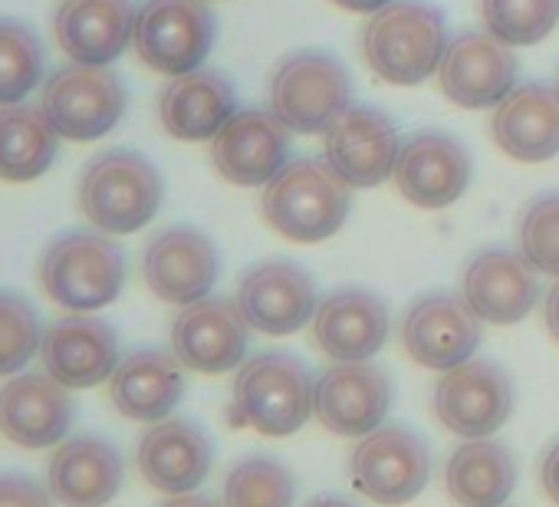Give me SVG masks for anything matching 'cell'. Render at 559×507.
Segmentation results:
<instances>
[{
	"label": "cell",
	"mask_w": 559,
	"mask_h": 507,
	"mask_svg": "<svg viewBox=\"0 0 559 507\" xmlns=\"http://www.w3.org/2000/svg\"><path fill=\"white\" fill-rule=\"evenodd\" d=\"M349 185L326 158H294L280 168L260 198L266 224L297 244L333 237L349 217Z\"/></svg>",
	"instance_id": "obj_1"
},
{
	"label": "cell",
	"mask_w": 559,
	"mask_h": 507,
	"mask_svg": "<svg viewBox=\"0 0 559 507\" xmlns=\"http://www.w3.org/2000/svg\"><path fill=\"white\" fill-rule=\"evenodd\" d=\"M126 284V254L103 231H67L53 237L40 258L44 294L70 314L109 307Z\"/></svg>",
	"instance_id": "obj_2"
},
{
	"label": "cell",
	"mask_w": 559,
	"mask_h": 507,
	"mask_svg": "<svg viewBox=\"0 0 559 507\" xmlns=\"http://www.w3.org/2000/svg\"><path fill=\"white\" fill-rule=\"evenodd\" d=\"M448 50V24L425 0H392L362 31L369 67L395 86H418L438 73Z\"/></svg>",
	"instance_id": "obj_3"
},
{
	"label": "cell",
	"mask_w": 559,
	"mask_h": 507,
	"mask_svg": "<svg viewBox=\"0 0 559 507\" xmlns=\"http://www.w3.org/2000/svg\"><path fill=\"white\" fill-rule=\"evenodd\" d=\"M317 379L310 366L290 353H263L240 366L234 379V422L266 438H284L313 415Z\"/></svg>",
	"instance_id": "obj_4"
},
{
	"label": "cell",
	"mask_w": 559,
	"mask_h": 507,
	"mask_svg": "<svg viewBox=\"0 0 559 507\" xmlns=\"http://www.w3.org/2000/svg\"><path fill=\"white\" fill-rule=\"evenodd\" d=\"M162 175L135 149H109L80 175V208L103 234H135L162 208Z\"/></svg>",
	"instance_id": "obj_5"
},
{
	"label": "cell",
	"mask_w": 559,
	"mask_h": 507,
	"mask_svg": "<svg viewBox=\"0 0 559 507\" xmlns=\"http://www.w3.org/2000/svg\"><path fill=\"white\" fill-rule=\"evenodd\" d=\"M353 106L346 67L323 50H297L270 76V113L290 132L320 135Z\"/></svg>",
	"instance_id": "obj_6"
},
{
	"label": "cell",
	"mask_w": 559,
	"mask_h": 507,
	"mask_svg": "<svg viewBox=\"0 0 559 507\" xmlns=\"http://www.w3.org/2000/svg\"><path fill=\"white\" fill-rule=\"evenodd\" d=\"M126 83L109 67L67 63L53 70L40 90L37 109L70 142H96L109 135L126 116Z\"/></svg>",
	"instance_id": "obj_7"
},
{
	"label": "cell",
	"mask_w": 559,
	"mask_h": 507,
	"mask_svg": "<svg viewBox=\"0 0 559 507\" xmlns=\"http://www.w3.org/2000/svg\"><path fill=\"white\" fill-rule=\"evenodd\" d=\"M214 34L217 24L204 0H142L135 8L132 47L148 70L185 76L204 63Z\"/></svg>",
	"instance_id": "obj_8"
},
{
	"label": "cell",
	"mask_w": 559,
	"mask_h": 507,
	"mask_svg": "<svg viewBox=\"0 0 559 507\" xmlns=\"http://www.w3.org/2000/svg\"><path fill=\"white\" fill-rule=\"evenodd\" d=\"M349 477L353 487L372 504H408L425 491L431 477L428 445L402 425H379L356 445Z\"/></svg>",
	"instance_id": "obj_9"
},
{
	"label": "cell",
	"mask_w": 559,
	"mask_h": 507,
	"mask_svg": "<svg viewBox=\"0 0 559 507\" xmlns=\"http://www.w3.org/2000/svg\"><path fill=\"white\" fill-rule=\"evenodd\" d=\"M221 258L214 240L188 224L158 231L142 254V278L148 291L175 307L204 300L217 284Z\"/></svg>",
	"instance_id": "obj_10"
},
{
	"label": "cell",
	"mask_w": 559,
	"mask_h": 507,
	"mask_svg": "<svg viewBox=\"0 0 559 507\" xmlns=\"http://www.w3.org/2000/svg\"><path fill=\"white\" fill-rule=\"evenodd\" d=\"M435 412L441 425L461 438H490L513 412L510 376L487 359H467L448 369L435 386Z\"/></svg>",
	"instance_id": "obj_11"
},
{
	"label": "cell",
	"mask_w": 559,
	"mask_h": 507,
	"mask_svg": "<svg viewBox=\"0 0 559 507\" xmlns=\"http://www.w3.org/2000/svg\"><path fill=\"white\" fill-rule=\"evenodd\" d=\"M237 307L250 330L290 337L317 317L320 297L313 278L294 261H260L237 284Z\"/></svg>",
	"instance_id": "obj_12"
},
{
	"label": "cell",
	"mask_w": 559,
	"mask_h": 507,
	"mask_svg": "<svg viewBox=\"0 0 559 507\" xmlns=\"http://www.w3.org/2000/svg\"><path fill=\"white\" fill-rule=\"evenodd\" d=\"M402 343L418 366L448 373L474 359L480 346V320L457 294H425L402 320Z\"/></svg>",
	"instance_id": "obj_13"
},
{
	"label": "cell",
	"mask_w": 559,
	"mask_h": 507,
	"mask_svg": "<svg viewBox=\"0 0 559 507\" xmlns=\"http://www.w3.org/2000/svg\"><path fill=\"white\" fill-rule=\"evenodd\" d=\"M323 135V158L349 188H376L392 178L402 142L382 109L349 106Z\"/></svg>",
	"instance_id": "obj_14"
},
{
	"label": "cell",
	"mask_w": 559,
	"mask_h": 507,
	"mask_svg": "<svg viewBox=\"0 0 559 507\" xmlns=\"http://www.w3.org/2000/svg\"><path fill=\"white\" fill-rule=\"evenodd\" d=\"M247 340L250 323L243 320L237 300L224 297L194 300L171 323V353L181 359V366L204 376L237 369L247 356Z\"/></svg>",
	"instance_id": "obj_15"
},
{
	"label": "cell",
	"mask_w": 559,
	"mask_h": 507,
	"mask_svg": "<svg viewBox=\"0 0 559 507\" xmlns=\"http://www.w3.org/2000/svg\"><path fill=\"white\" fill-rule=\"evenodd\" d=\"M471 172L474 162L451 132L425 129L402 142L392 178L405 201L435 211L454 204L464 194Z\"/></svg>",
	"instance_id": "obj_16"
},
{
	"label": "cell",
	"mask_w": 559,
	"mask_h": 507,
	"mask_svg": "<svg viewBox=\"0 0 559 507\" xmlns=\"http://www.w3.org/2000/svg\"><path fill=\"white\" fill-rule=\"evenodd\" d=\"M211 162L230 185H266L290 162V129L266 109H237L211 139Z\"/></svg>",
	"instance_id": "obj_17"
},
{
	"label": "cell",
	"mask_w": 559,
	"mask_h": 507,
	"mask_svg": "<svg viewBox=\"0 0 559 507\" xmlns=\"http://www.w3.org/2000/svg\"><path fill=\"white\" fill-rule=\"evenodd\" d=\"M392 409V382L372 363H336L317 379L313 415L343 438H366Z\"/></svg>",
	"instance_id": "obj_18"
},
{
	"label": "cell",
	"mask_w": 559,
	"mask_h": 507,
	"mask_svg": "<svg viewBox=\"0 0 559 507\" xmlns=\"http://www.w3.org/2000/svg\"><path fill=\"white\" fill-rule=\"evenodd\" d=\"M461 297L477 314V320L493 327L520 323L539 297L533 268L513 250L487 247L467 261L461 278Z\"/></svg>",
	"instance_id": "obj_19"
},
{
	"label": "cell",
	"mask_w": 559,
	"mask_h": 507,
	"mask_svg": "<svg viewBox=\"0 0 559 507\" xmlns=\"http://www.w3.org/2000/svg\"><path fill=\"white\" fill-rule=\"evenodd\" d=\"M441 90L464 109L497 106L516 83V60L493 34H461L448 40L438 67Z\"/></svg>",
	"instance_id": "obj_20"
},
{
	"label": "cell",
	"mask_w": 559,
	"mask_h": 507,
	"mask_svg": "<svg viewBox=\"0 0 559 507\" xmlns=\"http://www.w3.org/2000/svg\"><path fill=\"white\" fill-rule=\"evenodd\" d=\"M73 425V399L50 373H24L0 389V432L21 448H50Z\"/></svg>",
	"instance_id": "obj_21"
},
{
	"label": "cell",
	"mask_w": 559,
	"mask_h": 507,
	"mask_svg": "<svg viewBox=\"0 0 559 507\" xmlns=\"http://www.w3.org/2000/svg\"><path fill=\"white\" fill-rule=\"evenodd\" d=\"M44 373L67 389H93L106 382L119 366V337L99 317H67L53 323L40 340Z\"/></svg>",
	"instance_id": "obj_22"
},
{
	"label": "cell",
	"mask_w": 559,
	"mask_h": 507,
	"mask_svg": "<svg viewBox=\"0 0 559 507\" xmlns=\"http://www.w3.org/2000/svg\"><path fill=\"white\" fill-rule=\"evenodd\" d=\"M132 0H63L53 14L60 50L73 63L109 67L132 47Z\"/></svg>",
	"instance_id": "obj_23"
},
{
	"label": "cell",
	"mask_w": 559,
	"mask_h": 507,
	"mask_svg": "<svg viewBox=\"0 0 559 507\" xmlns=\"http://www.w3.org/2000/svg\"><path fill=\"white\" fill-rule=\"evenodd\" d=\"M313 340L336 363H369L389 340V310L372 291H336L317 307Z\"/></svg>",
	"instance_id": "obj_24"
},
{
	"label": "cell",
	"mask_w": 559,
	"mask_h": 507,
	"mask_svg": "<svg viewBox=\"0 0 559 507\" xmlns=\"http://www.w3.org/2000/svg\"><path fill=\"white\" fill-rule=\"evenodd\" d=\"M211 438L185 418H162L139 441L142 477L155 491H165L171 497L201 487L211 471Z\"/></svg>",
	"instance_id": "obj_25"
},
{
	"label": "cell",
	"mask_w": 559,
	"mask_h": 507,
	"mask_svg": "<svg viewBox=\"0 0 559 507\" xmlns=\"http://www.w3.org/2000/svg\"><path fill=\"white\" fill-rule=\"evenodd\" d=\"M497 145L516 162H546L559 155V93L546 83L513 86L490 119Z\"/></svg>",
	"instance_id": "obj_26"
},
{
	"label": "cell",
	"mask_w": 559,
	"mask_h": 507,
	"mask_svg": "<svg viewBox=\"0 0 559 507\" xmlns=\"http://www.w3.org/2000/svg\"><path fill=\"white\" fill-rule=\"evenodd\" d=\"M237 113V93L217 70H191L171 76L158 96V119L168 135L181 142H207Z\"/></svg>",
	"instance_id": "obj_27"
},
{
	"label": "cell",
	"mask_w": 559,
	"mask_h": 507,
	"mask_svg": "<svg viewBox=\"0 0 559 507\" xmlns=\"http://www.w3.org/2000/svg\"><path fill=\"white\" fill-rule=\"evenodd\" d=\"M112 405L132 422H162L185 396V373L175 353L135 350L109 376Z\"/></svg>",
	"instance_id": "obj_28"
},
{
	"label": "cell",
	"mask_w": 559,
	"mask_h": 507,
	"mask_svg": "<svg viewBox=\"0 0 559 507\" xmlns=\"http://www.w3.org/2000/svg\"><path fill=\"white\" fill-rule=\"evenodd\" d=\"M122 455L96 435L70 438L50 461V491L63 507H106L122 487Z\"/></svg>",
	"instance_id": "obj_29"
},
{
	"label": "cell",
	"mask_w": 559,
	"mask_h": 507,
	"mask_svg": "<svg viewBox=\"0 0 559 507\" xmlns=\"http://www.w3.org/2000/svg\"><path fill=\"white\" fill-rule=\"evenodd\" d=\"M516 487V461L507 445L471 438L448 461V494L461 507H503Z\"/></svg>",
	"instance_id": "obj_30"
},
{
	"label": "cell",
	"mask_w": 559,
	"mask_h": 507,
	"mask_svg": "<svg viewBox=\"0 0 559 507\" xmlns=\"http://www.w3.org/2000/svg\"><path fill=\"white\" fill-rule=\"evenodd\" d=\"M60 149L57 129L34 106H0V181L27 185L50 172Z\"/></svg>",
	"instance_id": "obj_31"
},
{
	"label": "cell",
	"mask_w": 559,
	"mask_h": 507,
	"mask_svg": "<svg viewBox=\"0 0 559 507\" xmlns=\"http://www.w3.org/2000/svg\"><path fill=\"white\" fill-rule=\"evenodd\" d=\"M44 67L40 37L14 17H0V106L24 103L40 86Z\"/></svg>",
	"instance_id": "obj_32"
},
{
	"label": "cell",
	"mask_w": 559,
	"mask_h": 507,
	"mask_svg": "<svg viewBox=\"0 0 559 507\" xmlns=\"http://www.w3.org/2000/svg\"><path fill=\"white\" fill-rule=\"evenodd\" d=\"M294 471L266 455H250L237 461L224 481V507H294Z\"/></svg>",
	"instance_id": "obj_33"
},
{
	"label": "cell",
	"mask_w": 559,
	"mask_h": 507,
	"mask_svg": "<svg viewBox=\"0 0 559 507\" xmlns=\"http://www.w3.org/2000/svg\"><path fill=\"white\" fill-rule=\"evenodd\" d=\"M487 34L507 47H533L546 40L559 21V0H480Z\"/></svg>",
	"instance_id": "obj_34"
},
{
	"label": "cell",
	"mask_w": 559,
	"mask_h": 507,
	"mask_svg": "<svg viewBox=\"0 0 559 507\" xmlns=\"http://www.w3.org/2000/svg\"><path fill=\"white\" fill-rule=\"evenodd\" d=\"M520 258L549 278H559V194H543L530 201L516 227Z\"/></svg>",
	"instance_id": "obj_35"
},
{
	"label": "cell",
	"mask_w": 559,
	"mask_h": 507,
	"mask_svg": "<svg viewBox=\"0 0 559 507\" xmlns=\"http://www.w3.org/2000/svg\"><path fill=\"white\" fill-rule=\"evenodd\" d=\"M40 320L14 294H0V376H17L40 353Z\"/></svg>",
	"instance_id": "obj_36"
},
{
	"label": "cell",
	"mask_w": 559,
	"mask_h": 507,
	"mask_svg": "<svg viewBox=\"0 0 559 507\" xmlns=\"http://www.w3.org/2000/svg\"><path fill=\"white\" fill-rule=\"evenodd\" d=\"M0 507H53V491L31 477H0Z\"/></svg>",
	"instance_id": "obj_37"
},
{
	"label": "cell",
	"mask_w": 559,
	"mask_h": 507,
	"mask_svg": "<svg viewBox=\"0 0 559 507\" xmlns=\"http://www.w3.org/2000/svg\"><path fill=\"white\" fill-rule=\"evenodd\" d=\"M539 484L546 491V497L552 504H559V441L546 448L543 461H539Z\"/></svg>",
	"instance_id": "obj_38"
},
{
	"label": "cell",
	"mask_w": 559,
	"mask_h": 507,
	"mask_svg": "<svg viewBox=\"0 0 559 507\" xmlns=\"http://www.w3.org/2000/svg\"><path fill=\"white\" fill-rule=\"evenodd\" d=\"M543 317H546V330H549V337L559 343V278H556V284H552V287H549V294H546Z\"/></svg>",
	"instance_id": "obj_39"
},
{
	"label": "cell",
	"mask_w": 559,
	"mask_h": 507,
	"mask_svg": "<svg viewBox=\"0 0 559 507\" xmlns=\"http://www.w3.org/2000/svg\"><path fill=\"white\" fill-rule=\"evenodd\" d=\"M333 4H340V8H346L353 14H376L385 4H392V0H333Z\"/></svg>",
	"instance_id": "obj_40"
},
{
	"label": "cell",
	"mask_w": 559,
	"mask_h": 507,
	"mask_svg": "<svg viewBox=\"0 0 559 507\" xmlns=\"http://www.w3.org/2000/svg\"><path fill=\"white\" fill-rule=\"evenodd\" d=\"M165 507H221V504L211 500V497H201V494H178Z\"/></svg>",
	"instance_id": "obj_41"
},
{
	"label": "cell",
	"mask_w": 559,
	"mask_h": 507,
	"mask_svg": "<svg viewBox=\"0 0 559 507\" xmlns=\"http://www.w3.org/2000/svg\"><path fill=\"white\" fill-rule=\"evenodd\" d=\"M307 507H356V504H349V500H343L336 494H323V497H313Z\"/></svg>",
	"instance_id": "obj_42"
}]
</instances>
